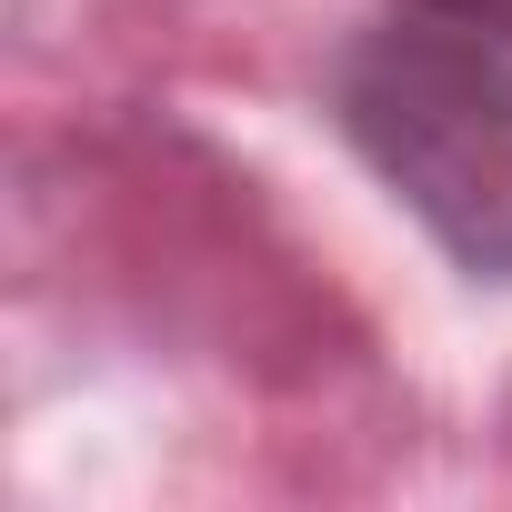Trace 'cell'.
I'll return each instance as SVG.
<instances>
[{"label":"cell","instance_id":"cell-2","mask_svg":"<svg viewBox=\"0 0 512 512\" xmlns=\"http://www.w3.org/2000/svg\"><path fill=\"white\" fill-rule=\"evenodd\" d=\"M412 11H432V21H472V31H502V41H512V0H412Z\"/></svg>","mask_w":512,"mask_h":512},{"label":"cell","instance_id":"cell-1","mask_svg":"<svg viewBox=\"0 0 512 512\" xmlns=\"http://www.w3.org/2000/svg\"><path fill=\"white\" fill-rule=\"evenodd\" d=\"M342 141L472 282H512V51L472 21L362 31L332 71Z\"/></svg>","mask_w":512,"mask_h":512}]
</instances>
